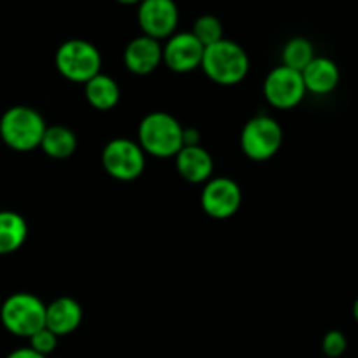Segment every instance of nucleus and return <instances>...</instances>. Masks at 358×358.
I'll return each instance as SVG.
<instances>
[{
  "label": "nucleus",
  "mask_w": 358,
  "mask_h": 358,
  "mask_svg": "<svg viewBox=\"0 0 358 358\" xmlns=\"http://www.w3.org/2000/svg\"><path fill=\"white\" fill-rule=\"evenodd\" d=\"M101 166L115 180H136L145 168V152L135 140L114 138L101 150Z\"/></svg>",
  "instance_id": "obj_7"
},
{
  "label": "nucleus",
  "mask_w": 358,
  "mask_h": 358,
  "mask_svg": "<svg viewBox=\"0 0 358 358\" xmlns=\"http://www.w3.org/2000/svg\"><path fill=\"white\" fill-rule=\"evenodd\" d=\"M203 48L191 31H175L163 45V63L175 73H189L201 69Z\"/></svg>",
  "instance_id": "obj_11"
},
{
  "label": "nucleus",
  "mask_w": 358,
  "mask_h": 358,
  "mask_svg": "<svg viewBox=\"0 0 358 358\" xmlns=\"http://www.w3.org/2000/svg\"><path fill=\"white\" fill-rule=\"evenodd\" d=\"M283 129L278 121L269 115H255L248 119L241 129V150L252 161H268L280 150Z\"/></svg>",
  "instance_id": "obj_6"
},
{
  "label": "nucleus",
  "mask_w": 358,
  "mask_h": 358,
  "mask_svg": "<svg viewBox=\"0 0 358 358\" xmlns=\"http://www.w3.org/2000/svg\"><path fill=\"white\" fill-rule=\"evenodd\" d=\"M28 341H30V348L34 350V352H37L38 355L48 357L49 353L55 352L56 345H58V336H55L49 329L44 327L41 329V331L35 332L34 336H30Z\"/></svg>",
  "instance_id": "obj_22"
},
{
  "label": "nucleus",
  "mask_w": 358,
  "mask_h": 358,
  "mask_svg": "<svg viewBox=\"0 0 358 358\" xmlns=\"http://www.w3.org/2000/svg\"><path fill=\"white\" fill-rule=\"evenodd\" d=\"M115 2L122 3V6H138L142 0H115Z\"/></svg>",
  "instance_id": "obj_25"
},
{
  "label": "nucleus",
  "mask_w": 358,
  "mask_h": 358,
  "mask_svg": "<svg viewBox=\"0 0 358 358\" xmlns=\"http://www.w3.org/2000/svg\"><path fill=\"white\" fill-rule=\"evenodd\" d=\"M315 48L311 44V41L304 37H294L290 38L285 44L282 52V65L289 66V69L297 70V72H303L308 65L311 63V59L315 58Z\"/></svg>",
  "instance_id": "obj_19"
},
{
  "label": "nucleus",
  "mask_w": 358,
  "mask_h": 358,
  "mask_svg": "<svg viewBox=\"0 0 358 358\" xmlns=\"http://www.w3.org/2000/svg\"><path fill=\"white\" fill-rule=\"evenodd\" d=\"M352 311H353V318H355V322L358 324V297L355 299V303H353Z\"/></svg>",
  "instance_id": "obj_26"
},
{
  "label": "nucleus",
  "mask_w": 358,
  "mask_h": 358,
  "mask_svg": "<svg viewBox=\"0 0 358 358\" xmlns=\"http://www.w3.org/2000/svg\"><path fill=\"white\" fill-rule=\"evenodd\" d=\"M184 126L166 112H150L138 126V145L149 156L166 159L175 157L184 147Z\"/></svg>",
  "instance_id": "obj_3"
},
{
  "label": "nucleus",
  "mask_w": 358,
  "mask_h": 358,
  "mask_svg": "<svg viewBox=\"0 0 358 358\" xmlns=\"http://www.w3.org/2000/svg\"><path fill=\"white\" fill-rule=\"evenodd\" d=\"M28 236V224L23 215L13 210H0V255L20 250Z\"/></svg>",
  "instance_id": "obj_16"
},
{
  "label": "nucleus",
  "mask_w": 358,
  "mask_h": 358,
  "mask_svg": "<svg viewBox=\"0 0 358 358\" xmlns=\"http://www.w3.org/2000/svg\"><path fill=\"white\" fill-rule=\"evenodd\" d=\"M177 171L189 184H205L212 178L213 159L201 145L182 147L175 156Z\"/></svg>",
  "instance_id": "obj_14"
},
{
  "label": "nucleus",
  "mask_w": 358,
  "mask_h": 358,
  "mask_svg": "<svg viewBox=\"0 0 358 358\" xmlns=\"http://www.w3.org/2000/svg\"><path fill=\"white\" fill-rule=\"evenodd\" d=\"M241 206V189L233 178L217 177L203 184L201 208L212 219H229Z\"/></svg>",
  "instance_id": "obj_10"
},
{
  "label": "nucleus",
  "mask_w": 358,
  "mask_h": 358,
  "mask_svg": "<svg viewBox=\"0 0 358 358\" xmlns=\"http://www.w3.org/2000/svg\"><path fill=\"white\" fill-rule=\"evenodd\" d=\"M55 65L66 80L86 84L100 73L101 55L90 41L70 38L56 49Z\"/></svg>",
  "instance_id": "obj_5"
},
{
  "label": "nucleus",
  "mask_w": 358,
  "mask_h": 358,
  "mask_svg": "<svg viewBox=\"0 0 358 358\" xmlns=\"http://www.w3.org/2000/svg\"><path fill=\"white\" fill-rule=\"evenodd\" d=\"M3 329L17 338H30L45 327V304L30 292L10 294L0 308Z\"/></svg>",
  "instance_id": "obj_4"
},
{
  "label": "nucleus",
  "mask_w": 358,
  "mask_h": 358,
  "mask_svg": "<svg viewBox=\"0 0 358 358\" xmlns=\"http://www.w3.org/2000/svg\"><path fill=\"white\" fill-rule=\"evenodd\" d=\"M84 94L87 103L96 110H112L119 103L121 87L112 77L100 72L84 84Z\"/></svg>",
  "instance_id": "obj_17"
},
{
  "label": "nucleus",
  "mask_w": 358,
  "mask_h": 358,
  "mask_svg": "<svg viewBox=\"0 0 358 358\" xmlns=\"http://www.w3.org/2000/svg\"><path fill=\"white\" fill-rule=\"evenodd\" d=\"M201 69L210 80L220 86H236L250 70L247 51L234 41H222L208 45L203 51Z\"/></svg>",
  "instance_id": "obj_1"
},
{
  "label": "nucleus",
  "mask_w": 358,
  "mask_h": 358,
  "mask_svg": "<svg viewBox=\"0 0 358 358\" xmlns=\"http://www.w3.org/2000/svg\"><path fill=\"white\" fill-rule=\"evenodd\" d=\"M199 131L196 128H184V133H182V142H184V147L189 145H199Z\"/></svg>",
  "instance_id": "obj_23"
},
{
  "label": "nucleus",
  "mask_w": 358,
  "mask_h": 358,
  "mask_svg": "<svg viewBox=\"0 0 358 358\" xmlns=\"http://www.w3.org/2000/svg\"><path fill=\"white\" fill-rule=\"evenodd\" d=\"M264 96L271 107L290 110L306 96L303 73L280 65L268 73L264 80Z\"/></svg>",
  "instance_id": "obj_8"
},
{
  "label": "nucleus",
  "mask_w": 358,
  "mask_h": 358,
  "mask_svg": "<svg viewBox=\"0 0 358 358\" xmlns=\"http://www.w3.org/2000/svg\"><path fill=\"white\" fill-rule=\"evenodd\" d=\"M178 17L180 13L175 0H142L136 10L142 34L159 42L175 34Z\"/></svg>",
  "instance_id": "obj_9"
},
{
  "label": "nucleus",
  "mask_w": 358,
  "mask_h": 358,
  "mask_svg": "<svg viewBox=\"0 0 358 358\" xmlns=\"http://www.w3.org/2000/svg\"><path fill=\"white\" fill-rule=\"evenodd\" d=\"M301 73H303L306 93L313 94L332 93L339 86V79H341L339 66L327 56H315Z\"/></svg>",
  "instance_id": "obj_15"
},
{
  "label": "nucleus",
  "mask_w": 358,
  "mask_h": 358,
  "mask_svg": "<svg viewBox=\"0 0 358 358\" xmlns=\"http://www.w3.org/2000/svg\"><path fill=\"white\" fill-rule=\"evenodd\" d=\"M83 322V308L72 297H58L45 304V329L55 336H69L79 329Z\"/></svg>",
  "instance_id": "obj_13"
},
{
  "label": "nucleus",
  "mask_w": 358,
  "mask_h": 358,
  "mask_svg": "<svg viewBox=\"0 0 358 358\" xmlns=\"http://www.w3.org/2000/svg\"><path fill=\"white\" fill-rule=\"evenodd\" d=\"M6 358H48L44 355H38L37 352H34V350L28 346V348H17L14 350V352H10L9 355H7Z\"/></svg>",
  "instance_id": "obj_24"
},
{
  "label": "nucleus",
  "mask_w": 358,
  "mask_h": 358,
  "mask_svg": "<svg viewBox=\"0 0 358 358\" xmlns=\"http://www.w3.org/2000/svg\"><path fill=\"white\" fill-rule=\"evenodd\" d=\"M41 149L52 159H66L77 149V136L70 128L62 124L48 126L42 136Z\"/></svg>",
  "instance_id": "obj_18"
},
{
  "label": "nucleus",
  "mask_w": 358,
  "mask_h": 358,
  "mask_svg": "<svg viewBox=\"0 0 358 358\" xmlns=\"http://www.w3.org/2000/svg\"><path fill=\"white\" fill-rule=\"evenodd\" d=\"M346 350H348V339L338 329L329 331L322 339V352L325 353V357L339 358L345 355Z\"/></svg>",
  "instance_id": "obj_21"
},
{
  "label": "nucleus",
  "mask_w": 358,
  "mask_h": 358,
  "mask_svg": "<svg viewBox=\"0 0 358 358\" xmlns=\"http://www.w3.org/2000/svg\"><path fill=\"white\" fill-rule=\"evenodd\" d=\"M122 59L131 73L149 76L163 63V45L156 38L142 34L128 42Z\"/></svg>",
  "instance_id": "obj_12"
},
{
  "label": "nucleus",
  "mask_w": 358,
  "mask_h": 358,
  "mask_svg": "<svg viewBox=\"0 0 358 358\" xmlns=\"http://www.w3.org/2000/svg\"><path fill=\"white\" fill-rule=\"evenodd\" d=\"M45 128L48 124L41 112L27 105H14L0 117V138L9 149L17 152L38 149Z\"/></svg>",
  "instance_id": "obj_2"
},
{
  "label": "nucleus",
  "mask_w": 358,
  "mask_h": 358,
  "mask_svg": "<svg viewBox=\"0 0 358 358\" xmlns=\"http://www.w3.org/2000/svg\"><path fill=\"white\" fill-rule=\"evenodd\" d=\"M191 34L194 35L196 41H198L203 48H208V45L222 41L224 27L217 16H213V14H203V16H199L198 20L194 21Z\"/></svg>",
  "instance_id": "obj_20"
}]
</instances>
